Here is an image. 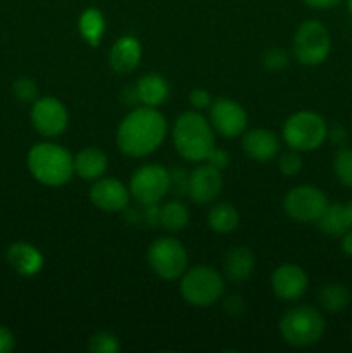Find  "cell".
<instances>
[{"label":"cell","mask_w":352,"mask_h":353,"mask_svg":"<svg viewBox=\"0 0 352 353\" xmlns=\"http://www.w3.org/2000/svg\"><path fill=\"white\" fill-rule=\"evenodd\" d=\"M30 117L35 130L47 138H54L64 133L69 123L68 109L61 100L54 99V97H43V99L35 100Z\"/></svg>","instance_id":"11"},{"label":"cell","mask_w":352,"mask_h":353,"mask_svg":"<svg viewBox=\"0 0 352 353\" xmlns=\"http://www.w3.org/2000/svg\"><path fill=\"white\" fill-rule=\"evenodd\" d=\"M328 199L317 186L302 185L292 188L283 199V209L297 223H316L328 207Z\"/></svg>","instance_id":"9"},{"label":"cell","mask_w":352,"mask_h":353,"mask_svg":"<svg viewBox=\"0 0 352 353\" xmlns=\"http://www.w3.org/2000/svg\"><path fill=\"white\" fill-rule=\"evenodd\" d=\"M254 265V254L247 247H235L228 250L226 257H224V276L231 283H244L251 278Z\"/></svg>","instance_id":"20"},{"label":"cell","mask_w":352,"mask_h":353,"mask_svg":"<svg viewBox=\"0 0 352 353\" xmlns=\"http://www.w3.org/2000/svg\"><path fill=\"white\" fill-rule=\"evenodd\" d=\"M179 292L183 299L192 305H213L224 292L223 276L209 265H195L183 272Z\"/></svg>","instance_id":"6"},{"label":"cell","mask_w":352,"mask_h":353,"mask_svg":"<svg viewBox=\"0 0 352 353\" xmlns=\"http://www.w3.org/2000/svg\"><path fill=\"white\" fill-rule=\"evenodd\" d=\"M26 161L31 176L45 186H61L75 174L71 154L61 145L48 141L33 145Z\"/></svg>","instance_id":"3"},{"label":"cell","mask_w":352,"mask_h":353,"mask_svg":"<svg viewBox=\"0 0 352 353\" xmlns=\"http://www.w3.org/2000/svg\"><path fill=\"white\" fill-rule=\"evenodd\" d=\"M147 261L152 271L166 281L182 278L188 268V255L185 247L175 238H157L148 247Z\"/></svg>","instance_id":"8"},{"label":"cell","mask_w":352,"mask_h":353,"mask_svg":"<svg viewBox=\"0 0 352 353\" xmlns=\"http://www.w3.org/2000/svg\"><path fill=\"white\" fill-rule=\"evenodd\" d=\"M333 171L338 181L347 188H352V148L342 147L335 154Z\"/></svg>","instance_id":"27"},{"label":"cell","mask_w":352,"mask_h":353,"mask_svg":"<svg viewBox=\"0 0 352 353\" xmlns=\"http://www.w3.org/2000/svg\"><path fill=\"white\" fill-rule=\"evenodd\" d=\"M188 209L178 200L164 203L161 209V226L169 233H178L188 224Z\"/></svg>","instance_id":"26"},{"label":"cell","mask_w":352,"mask_h":353,"mask_svg":"<svg viewBox=\"0 0 352 353\" xmlns=\"http://www.w3.org/2000/svg\"><path fill=\"white\" fill-rule=\"evenodd\" d=\"M147 210L144 212V217L145 221H147L150 226H157V224H161V209L157 207V203H148Z\"/></svg>","instance_id":"36"},{"label":"cell","mask_w":352,"mask_h":353,"mask_svg":"<svg viewBox=\"0 0 352 353\" xmlns=\"http://www.w3.org/2000/svg\"><path fill=\"white\" fill-rule=\"evenodd\" d=\"M240 223L238 210L231 203H217L209 212V226L214 233L230 234L237 230Z\"/></svg>","instance_id":"24"},{"label":"cell","mask_w":352,"mask_h":353,"mask_svg":"<svg viewBox=\"0 0 352 353\" xmlns=\"http://www.w3.org/2000/svg\"><path fill=\"white\" fill-rule=\"evenodd\" d=\"M324 317L311 305L293 307L280 321V333L283 340L297 348L317 343L324 334Z\"/></svg>","instance_id":"4"},{"label":"cell","mask_w":352,"mask_h":353,"mask_svg":"<svg viewBox=\"0 0 352 353\" xmlns=\"http://www.w3.org/2000/svg\"><path fill=\"white\" fill-rule=\"evenodd\" d=\"M278 168H280V171H282V174L295 176L297 172L302 169V157L297 154V150L289 152V154H285L280 157Z\"/></svg>","instance_id":"31"},{"label":"cell","mask_w":352,"mask_h":353,"mask_svg":"<svg viewBox=\"0 0 352 353\" xmlns=\"http://www.w3.org/2000/svg\"><path fill=\"white\" fill-rule=\"evenodd\" d=\"M130 195V190L114 178H99L90 188V200L93 205L106 212H119L126 209Z\"/></svg>","instance_id":"13"},{"label":"cell","mask_w":352,"mask_h":353,"mask_svg":"<svg viewBox=\"0 0 352 353\" xmlns=\"http://www.w3.org/2000/svg\"><path fill=\"white\" fill-rule=\"evenodd\" d=\"M79 33H81L83 40L86 41L92 47H99L100 41H102L104 31H106V19H104V14L100 12L95 7H90L85 12L79 16L78 21Z\"/></svg>","instance_id":"23"},{"label":"cell","mask_w":352,"mask_h":353,"mask_svg":"<svg viewBox=\"0 0 352 353\" xmlns=\"http://www.w3.org/2000/svg\"><path fill=\"white\" fill-rule=\"evenodd\" d=\"M119 348V340L116 334L109 333V331H100L90 338L88 350L92 353H117Z\"/></svg>","instance_id":"28"},{"label":"cell","mask_w":352,"mask_h":353,"mask_svg":"<svg viewBox=\"0 0 352 353\" xmlns=\"http://www.w3.org/2000/svg\"><path fill=\"white\" fill-rule=\"evenodd\" d=\"M262 64L269 71H280V69H285L289 65V55L283 48H269L262 57Z\"/></svg>","instance_id":"30"},{"label":"cell","mask_w":352,"mask_h":353,"mask_svg":"<svg viewBox=\"0 0 352 353\" xmlns=\"http://www.w3.org/2000/svg\"><path fill=\"white\" fill-rule=\"evenodd\" d=\"M245 309V303L242 300V296L238 295H231L228 296L226 302H224V310H226L230 316H240Z\"/></svg>","instance_id":"35"},{"label":"cell","mask_w":352,"mask_h":353,"mask_svg":"<svg viewBox=\"0 0 352 353\" xmlns=\"http://www.w3.org/2000/svg\"><path fill=\"white\" fill-rule=\"evenodd\" d=\"M328 138H330L331 141H335V143L340 145L342 141H345V138H347V133H345L344 128L335 124L333 128H328Z\"/></svg>","instance_id":"38"},{"label":"cell","mask_w":352,"mask_h":353,"mask_svg":"<svg viewBox=\"0 0 352 353\" xmlns=\"http://www.w3.org/2000/svg\"><path fill=\"white\" fill-rule=\"evenodd\" d=\"M190 103H192L195 109H207V107L213 103V100H211V95L207 90L204 88H195L192 93H190Z\"/></svg>","instance_id":"32"},{"label":"cell","mask_w":352,"mask_h":353,"mask_svg":"<svg viewBox=\"0 0 352 353\" xmlns=\"http://www.w3.org/2000/svg\"><path fill=\"white\" fill-rule=\"evenodd\" d=\"M211 124L224 138H237L247 128V112L231 99H219L209 105Z\"/></svg>","instance_id":"12"},{"label":"cell","mask_w":352,"mask_h":353,"mask_svg":"<svg viewBox=\"0 0 352 353\" xmlns=\"http://www.w3.org/2000/svg\"><path fill=\"white\" fill-rule=\"evenodd\" d=\"M304 2H306L309 7H313V9L324 10V9H333V7H337L342 0H304Z\"/></svg>","instance_id":"37"},{"label":"cell","mask_w":352,"mask_h":353,"mask_svg":"<svg viewBox=\"0 0 352 353\" xmlns=\"http://www.w3.org/2000/svg\"><path fill=\"white\" fill-rule=\"evenodd\" d=\"M342 252L352 259V228L347 233L342 234Z\"/></svg>","instance_id":"39"},{"label":"cell","mask_w":352,"mask_h":353,"mask_svg":"<svg viewBox=\"0 0 352 353\" xmlns=\"http://www.w3.org/2000/svg\"><path fill=\"white\" fill-rule=\"evenodd\" d=\"M168 133L164 116L155 107L133 109L117 126L116 143L130 157H145L161 147Z\"/></svg>","instance_id":"1"},{"label":"cell","mask_w":352,"mask_h":353,"mask_svg":"<svg viewBox=\"0 0 352 353\" xmlns=\"http://www.w3.org/2000/svg\"><path fill=\"white\" fill-rule=\"evenodd\" d=\"M326 138V121L313 110H300V112L292 114L283 124V140L292 150H316L324 143Z\"/></svg>","instance_id":"5"},{"label":"cell","mask_w":352,"mask_h":353,"mask_svg":"<svg viewBox=\"0 0 352 353\" xmlns=\"http://www.w3.org/2000/svg\"><path fill=\"white\" fill-rule=\"evenodd\" d=\"M75 172L83 179H99L107 171V155L97 147H86L72 157Z\"/></svg>","instance_id":"22"},{"label":"cell","mask_w":352,"mask_h":353,"mask_svg":"<svg viewBox=\"0 0 352 353\" xmlns=\"http://www.w3.org/2000/svg\"><path fill=\"white\" fill-rule=\"evenodd\" d=\"M347 7H349V12L352 14V0H347Z\"/></svg>","instance_id":"40"},{"label":"cell","mask_w":352,"mask_h":353,"mask_svg":"<svg viewBox=\"0 0 352 353\" xmlns=\"http://www.w3.org/2000/svg\"><path fill=\"white\" fill-rule=\"evenodd\" d=\"M331 50V38L326 26L316 19H307L297 28L293 37V55L302 65H320Z\"/></svg>","instance_id":"7"},{"label":"cell","mask_w":352,"mask_h":353,"mask_svg":"<svg viewBox=\"0 0 352 353\" xmlns=\"http://www.w3.org/2000/svg\"><path fill=\"white\" fill-rule=\"evenodd\" d=\"M137 100L147 107H157L164 103L169 97V85L161 74H145L135 85Z\"/></svg>","instance_id":"21"},{"label":"cell","mask_w":352,"mask_h":353,"mask_svg":"<svg viewBox=\"0 0 352 353\" xmlns=\"http://www.w3.org/2000/svg\"><path fill=\"white\" fill-rule=\"evenodd\" d=\"M207 164L214 165L216 169H224L228 168V164H230V157H228V154L224 150H221V148H213V152L209 154V157L206 159Z\"/></svg>","instance_id":"33"},{"label":"cell","mask_w":352,"mask_h":353,"mask_svg":"<svg viewBox=\"0 0 352 353\" xmlns=\"http://www.w3.org/2000/svg\"><path fill=\"white\" fill-rule=\"evenodd\" d=\"M171 188V172L159 164H145L133 172L130 193L144 205L157 203Z\"/></svg>","instance_id":"10"},{"label":"cell","mask_w":352,"mask_h":353,"mask_svg":"<svg viewBox=\"0 0 352 353\" xmlns=\"http://www.w3.org/2000/svg\"><path fill=\"white\" fill-rule=\"evenodd\" d=\"M223 190V178L221 171L214 165L206 164L193 169L188 178V195L199 205L209 203L217 199Z\"/></svg>","instance_id":"14"},{"label":"cell","mask_w":352,"mask_h":353,"mask_svg":"<svg viewBox=\"0 0 352 353\" xmlns=\"http://www.w3.org/2000/svg\"><path fill=\"white\" fill-rule=\"evenodd\" d=\"M12 93L21 102H35L38 99V86L31 78H17L12 83Z\"/></svg>","instance_id":"29"},{"label":"cell","mask_w":352,"mask_h":353,"mask_svg":"<svg viewBox=\"0 0 352 353\" xmlns=\"http://www.w3.org/2000/svg\"><path fill=\"white\" fill-rule=\"evenodd\" d=\"M16 347V340H14V334L10 333V330H7L6 326L0 324V353H9Z\"/></svg>","instance_id":"34"},{"label":"cell","mask_w":352,"mask_h":353,"mask_svg":"<svg viewBox=\"0 0 352 353\" xmlns=\"http://www.w3.org/2000/svg\"><path fill=\"white\" fill-rule=\"evenodd\" d=\"M141 61V43L135 37L128 34V37L119 38L116 43L113 45L109 54L110 68L119 74H126V72L135 71Z\"/></svg>","instance_id":"18"},{"label":"cell","mask_w":352,"mask_h":353,"mask_svg":"<svg viewBox=\"0 0 352 353\" xmlns=\"http://www.w3.org/2000/svg\"><path fill=\"white\" fill-rule=\"evenodd\" d=\"M242 148L251 159L257 162H268L278 154L280 141L273 131L269 130H251L245 133L242 140Z\"/></svg>","instance_id":"17"},{"label":"cell","mask_w":352,"mask_h":353,"mask_svg":"<svg viewBox=\"0 0 352 353\" xmlns=\"http://www.w3.org/2000/svg\"><path fill=\"white\" fill-rule=\"evenodd\" d=\"M173 141L183 159L202 162L209 157L214 145V128L199 112H183L173 128Z\"/></svg>","instance_id":"2"},{"label":"cell","mask_w":352,"mask_h":353,"mask_svg":"<svg viewBox=\"0 0 352 353\" xmlns=\"http://www.w3.org/2000/svg\"><path fill=\"white\" fill-rule=\"evenodd\" d=\"M6 259L10 268L24 278L37 276L43 269V255L33 245L16 241L6 252Z\"/></svg>","instance_id":"16"},{"label":"cell","mask_w":352,"mask_h":353,"mask_svg":"<svg viewBox=\"0 0 352 353\" xmlns=\"http://www.w3.org/2000/svg\"><path fill=\"white\" fill-rule=\"evenodd\" d=\"M309 279L302 268L295 264H283L273 272L271 288L280 300H297L307 292Z\"/></svg>","instance_id":"15"},{"label":"cell","mask_w":352,"mask_h":353,"mask_svg":"<svg viewBox=\"0 0 352 353\" xmlns=\"http://www.w3.org/2000/svg\"><path fill=\"white\" fill-rule=\"evenodd\" d=\"M317 300H320L323 310L330 314H338L351 303V293L340 283H330L320 290Z\"/></svg>","instance_id":"25"},{"label":"cell","mask_w":352,"mask_h":353,"mask_svg":"<svg viewBox=\"0 0 352 353\" xmlns=\"http://www.w3.org/2000/svg\"><path fill=\"white\" fill-rule=\"evenodd\" d=\"M321 233L328 236H342L352 228V210L347 203H328L324 212L316 221Z\"/></svg>","instance_id":"19"}]
</instances>
